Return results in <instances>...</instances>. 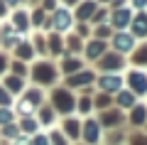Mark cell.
I'll list each match as a JSON object with an SVG mask.
<instances>
[{"label":"cell","mask_w":147,"mask_h":145,"mask_svg":"<svg viewBox=\"0 0 147 145\" xmlns=\"http://www.w3.org/2000/svg\"><path fill=\"white\" fill-rule=\"evenodd\" d=\"M54 25H57V30H66L69 25H71V12L69 10H57V15H54Z\"/></svg>","instance_id":"6da1fadb"},{"label":"cell","mask_w":147,"mask_h":145,"mask_svg":"<svg viewBox=\"0 0 147 145\" xmlns=\"http://www.w3.org/2000/svg\"><path fill=\"white\" fill-rule=\"evenodd\" d=\"M130 84L135 86V91H140V93L147 91V76H145V74H140V71H132L130 74Z\"/></svg>","instance_id":"7a4b0ae2"},{"label":"cell","mask_w":147,"mask_h":145,"mask_svg":"<svg viewBox=\"0 0 147 145\" xmlns=\"http://www.w3.org/2000/svg\"><path fill=\"white\" fill-rule=\"evenodd\" d=\"M130 22V10L127 7H123V10H118L115 15H113V25L115 27H123V25H127Z\"/></svg>","instance_id":"3957f363"},{"label":"cell","mask_w":147,"mask_h":145,"mask_svg":"<svg viewBox=\"0 0 147 145\" xmlns=\"http://www.w3.org/2000/svg\"><path fill=\"white\" fill-rule=\"evenodd\" d=\"M54 101H57V106H59L61 111H69V108H71V103H74L64 91H57V93H54Z\"/></svg>","instance_id":"277c9868"},{"label":"cell","mask_w":147,"mask_h":145,"mask_svg":"<svg viewBox=\"0 0 147 145\" xmlns=\"http://www.w3.org/2000/svg\"><path fill=\"white\" fill-rule=\"evenodd\" d=\"M115 47L120 49V52L132 49V37H130V35H118V37H115Z\"/></svg>","instance_id":"5b68a950"},{"label":"cell","mask_w":147,"mask_h":145,"mask_svg":"<svg viewBox=\"0 0 147 145\" xmlns=\"http://www.w3.org/2000/svg\"><path fill=\"white\" fill-rule=\"evenodd\" d=\"M34 76L42 79V81H52V79H54V71L47 67V64H39V67H37V71H34Z\"/></svg>","instance_id":"8992f818"},{"label":"cell","mask_w":147,"mask_h":145,"mask_svg":"<svg viewBox=\"0 0 147 145\" xmlns=\"http://www.w3.org/2000/svg\"><path fill=\"white\" fill-rule=\"evenodd\" d=\"M135 32L137 35H147V15H137L135 17Z\"/></svg>","instance_id":"52a82bcc"},{"label":"cell","mask_w":147,"mask_h":145,"mask_svg":"<svg viewBox=\"0 0 147 145\" xmlns=\"http://www.w3.org/2000/svg\"><path fill=\"white\" fill-rule=\"evenodd\" d=\"M100 86H103L105 91H115V88H120V79H118V76L103 79V81H100Z\"/></svg>","instance_id":"ba28073f"},{"label":"cell","mask_w":147,"mask_h":145,"mask_svg":"<svg viewBox=\"0 0 147 145\" xmlns=\"http://www.w3.org/2000/svg\"><path fill=\"white\" fill-rule=\"evenodd\" d=\"M93 12H96V5H93V3H84V5L79 7V17H81V20H86V17H91Z\"/></svg>","instance_id":"9c48e42d"},{"label":"cell","mask_w":147,"mask_h":145,"mask_svg":"<svg viewBox=\"0 0 147 145\" xmlns=\"http://www.w3.org/2000/svg\"><path fill=\"white\" fill-rule=\"evenodd\" d=\"M100 52H103V44H100V42H93V44L88 47V54H91V57H98Z\"/></svg>","instance_id":"30bf717a"},{"label":"cell","mask_w":147,"mask_h":145,"mask_svg":"<svg viewBox=\"0 0 147 145\" xmlns=\"http://www.w3.org/2000/svg\"><path fill=\"white\" fill-rule=\"evenodd\" d=\"M86 138H88V140H96V138H98V130H96V125H93V123L86 125Z\"/></svg>","instance_id":"8fae6325"},{"label":"cell","mask_w":147,"mask_h":145,"mask_svg":"<svg viewBox=\"0 0 147 145\" xmlns=\"http://www.w3.org/2000/svg\"><path fill=\"white\" fill-rule=\"evenodd\" d=\"M86 81H91V74H81V76L71 79V81H69V84H71V86H74V84H86Z\"/></svg>","instance_id":"7c38bea8"},{"label":"cell","mask_w":147,"mask_h":145,"mask_svg":"<svg viewBox=\"0 0 147 145\" xmlns=\"http://www.w3.org/2000/svg\"><path fill=\"white\" fill-rule=\"evenodd\" d=\"M15 22L22 27V30H25V25H27V17H25V12H17V15H15Z\"/></svg>","instance_id":"4fadbf2b"},{"label":"cell","mask_w":147,"mask_h":145,"mask_svg":"<svg viewBox=\"0 0 147 145\" xmlns=\"http://www.w3.org/2000/svg\"><path fill=\"white\" fill-rule=\"evenodd\" d=\"M25 130H27V133H34V130H37V123H34V120H25Z\"/></svg>","instance_id":"5bb4252c"},{"label":"cell","mask_w":147,"mask_h":145,"mask_svg":"<svg viewBox=\"0 0 147 145\" xmlns=\"http://www.w3.org/2000/svg\"><path fill=\"white\" fill-rule=\"evenodd\" d=\"M7 86H10V91H20V81H17V79H10Z\"/></svg>","instance_id":"9a60e30c"},{"label":"cell","mask_w":147,"mask_h":145,"mask_svg":"<svg viewBox=\"0 0 147 145\" xmlns=\"http://www.w3.org/2000/svg\"><path fill=\"white\" fill-rule=\"evenodd\" d=\"M120 103L123 106H130L132 103V96H130V93H123V96H120Z\"/></svg>","instance_id":"2e32d148"},{"label":"cell","mask_w":147,"mask_h":145,"mask_svg":"<svg viewBox=\"0 0 147 145\" xmlns=\"http://www.w3.org/2000/svg\"><path fill=\"white\" fill-rule=\"evenodd\" d=\"M142 118H145V111H142V106H140V111H135V116H132V120H135V123H140Z\"/></svg>","instance_id":"e0dca14e"},{"label":"cell","mask_w":147,"mask_h":145,"mask_svg":"<svg viewBox=\"0 0 147 145\" xmlns=\"http://www.w3.org/2000/svg\"><path fill=\"white\" fill-rule=\"evenodd\" d=\"M79 69V62H66V71H76Z\"/></svg>","instance_id":"ac0fdd59"},{"label":"cell","mask_w":147,"mask_h":145,"mask_svg":"<svg viewBox=\"0 0 147 145\" xmlns=\"http://www.w3.org/2000/svg\"><path fill=\"white\" fill-rule=\"evenodd\" d=\"M10 118H12L10 111H0V120H10Z\"/></svg>","instance_id":"d6986e66"},{"label":"cell","mask_w":147,"mask_h":145,"mask_svg":"<svg viewBox=\"0 0 147 145\" xmlns=\"http://www.w3.org/2000/svg\"><path fill=\"white\" fill-rule=\"evenodd\" d=\"M105 67H108V69L110 67H118V59L115 57H113V59H105Z\"/></svg>","instance_id":"ffe728a7"},{"label":"cell","mask_w":147,"mask_h":145,"mask_svg":"<svg viewBox=\"0 0 147 145\" xmlns=\"http://www.w3.org/2000/svg\"><path fill=\"white\" fill-rule=\"evenodd\" d=\"M135 5H137V7H142V5H147V0H135Z\"/></svg>","instance_id":"44dd1931"},{"label":"cell","mask_w":147,"mask_h":145,"mask_svg":"<svg viewBox=\"0 0 147 145\" xmlns=\"http://www.w3.org/2000/svg\"><path fill=\"white\" fill-rule=\"evenodd\" d=\"M34 145H47V140H44V138H37V143Z\"/></svg>","instance_id":"7402d4cb"},{"label":"cell","mask_w":147,"mask_h":145,"mask_svg":"<svg viewBox=\"0 0 147 145\" xmlns=\"http://www.w3.org/2000/svg\"><path fill=\"white\" fill-rule=\"evenodd\" d=\"M0 15H5V3L0 0Z\"/></svg>","instance_id":"603a6c76"},{"label":"cell","mask_w":147,"mask_h":145,"mask_svg":"<svg viewBox=\"0 0 147 145\" xmlns=\"http://www.w3.org/2000/svg\"><path fill=\"white\" fill-rule=\"evenodd\" d=\"M3 67H5V59H3V57H0V71H3Z\"/></svg>","instance_id":"cb8c5ba5"},{"label":"cell","mask_w":147,"mask_h":145,"mask_svg":"<svg viewBox=\"0 0 147 145\" xmlns=\"http://www.w3.org/2000/svg\"><path fill=\"white\" fill-rule=\"evenodd\" d=\"M66 3H79V0H66Z\"/></svg>","instance_id":"d4e9b609"},{"label":"cell","mask_w":147,"mask_h":145,"mask_svg":"<svg viewBox=\"0 0 147 145\" xmlns=\"http://www.w3.org/2000/svg\"><path fill=\"white\" fill-rule=\"evenodd\" d=\"M5 3H17V0H5Z\"/></svg>","instance_id":"484cf974"},{"label":"cell","mask_w":147,"mask_h":145,"mask_svg":"<svg viewBox=\"0 0 147 145\" xmlns=\"http://www.w3.org/2000/svg\"><path fill=\"white\" fill-rule=\"evenodd\" d=\"M103 3H108V0H103Z\"/></svg>","instance_id":"4316f807"}]
</instances>
